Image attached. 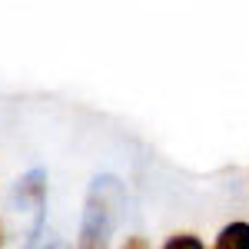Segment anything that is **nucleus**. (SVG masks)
<instances>
[{
  "label": "nucleus",
  "mask_w": 249,
  "mask_h": 249,
  "mask_svg": "<svg viewBox=\"0 0 249 249\" xmlns=\"http://www.w3.org/2000/svg\"><path fill=\"white\" fill-rule=\"evenodd\" d=\"M203 243L199 239H193V236H173L170 243H166V249H199Z\"/></svg>",
  "instance_id": "f03ea898"
},
{
  "label": "nucleus",
  "mask_w": 249,
  "mask_h": 249,
  "mask_svg": "<svg viewBox=\"0 0 249 249\" xmlns=\"http://www.w3.org/2000/svg\"><path fill=\"white\" fill-rule=\"evenodd\" d=\"M216 249H249V223H232L219 232Z\"/></svg>",
  "instance_id": "f257e3e1"
}]
</instances>
